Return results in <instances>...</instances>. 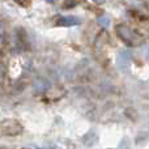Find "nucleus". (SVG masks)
I'll return each mask as SVG.
<instances>
[{
    "label": "nucleus",
    "instance_id": "f03ea898",
    "mask_svg": "<svg viewBox=\"0 0 149 149\" xmlns=\"http://www.w3.org/2000/svg\"><path fill=\"white\" fill-rule=\"evenodd\" d=\"M81 24V20L74 16H60L56 21L55 25L56 26H62V28H71V26H76Z\"/></svg>",
    "mask_w": 149,
    "mask_h": 149
},
{
    "label": "nucleus",
    "instance_id": "423d86ee",
    "mask_svg": "<svg viewBox=\"0 0 149 149\" xmlns=\"http://www.w3.org/2000/svg\"><path fill=\"white\" fill-rule=\"evenodd\" d=\"M37 149H38V148H37Z\"/></svg>",
    "mask_w": 149,
    "mask_h": 149
},
{
    "label": "nucleus",
    "instance_id": "f257e3e1",
    "mask_svg": "<svg viewBox=\"0 0 149 149\" xmlns=\"http://www.w3.org/2000/svg\"><path fill=\"white\" fill-rule=\"evenodd\" d=\"M116 33L120 36V38L126 42L128 46H136L139 43V38H137V34L135 31H132L131 29H128L124 25H118L116 28Z\"/></svg>",
    "mask_w": 149,
    "mask_h": 149
},
{
    "label": "nucleus",
    "instance_id": "7ed1b4c3",
    "mask_svg": "<svg viewBox=\"0 0 149 149\" xmlns=\"http://www.w3.org/2000/svg\"><path fill=\"white\" fill-rule=\"evenodd\" d=\"M15 1L17 3V4H20L21 7H28V5H29L28 0H15Z\"/></svg>",
    "mask_w": 149,
    "mask_h": 149
},
{
    "label": "nucleus",
    "instance_id": "20e7f679",
    "mask_svg": "<svg viewBox=\"0 0 149 149\" xmlns=\"http://www.w3.org/2000/svg\"><path fill=\"white\" fill-rule=\"evenodd\" d=\"M98 21H100L101 24H103V26H107L109 24H110V20H109V18H106V20H102V18H100Z\"/></svg>",
    "mask_w": 149,
    "mask_h": 149
},
{
    "label": "nucleus",
    "instance_id": "39448f33",
    "mask_svg": "<svg viewBox=\"0 0 149 149\" xmlns=\"http://www.w3.org/2000/svg\"><path fill=\"white\" fill-rule=\"evenodd\" d=\"M95 1H101V0H95Z\"/></svg>",
    "mask_w": 149,
    "mask_h": 149
}]
</instances>
